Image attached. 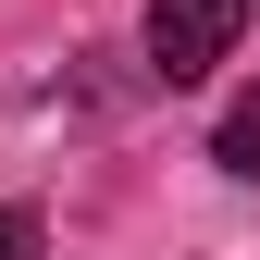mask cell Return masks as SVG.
Here are the masks:
<instances>
[{"mask_svg": "<svg viewBox=\"0 0 260 260\" xmlns=\"http://www.w3.org/2000/svg\"><path fill=\"white\" fill-rule=\"evenodd\" d=\"M236 38H248V0H149V75L161 87H199Z\"/></svg>", "mask_w": 260, "mask_h": 260, "instance_id": "1", "label": "cell"}, {"mask_svg": "<svg viewBox=\"0 0 260 260\" xmlns=\"http://www.w3.org/2000/svg\"><path fill=\"white\" fill-rule=\"evenodd\" d=\"M211 161H223V174H260V87H248L236 112H223V137H211Z\"/></svg>", "mask_w": 260, "mask_h": 260, "instance_id": "2", "label": "cell"}, {"mask_svg": "<svg viewBox=\"0 0 260 260\" xmlns=\"http://www.w3.org/2000/svg\"><path fill=\"white\" fill-rule=\"evenodd\" d=\"M38 248H50V223L25 211V199H0V260H38Z\"/></svg>", "mask_w": 260, "mask_h": 260, "instance_id": "3", "label": "cell"}]
</instances>
